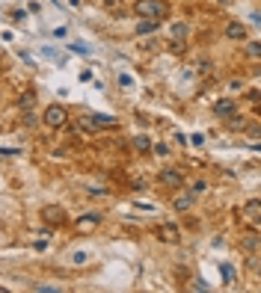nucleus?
I'll use <instances>...</instances> for the list:
<instances>
[{"label":"nucleus","mask_w":261,"mask_h":293,"mask_svg":"<svg viewBox=\"0 0 261 293\" xmlns=\"http://www.w3.org/2000/svg\"><path fill=\"white\" fill-rule=\"evenodd\" d=\"M134 12L143 15V18L163 21V18L169 15V3H166V0H137V3H134Z\"/></svg>","instance_id":"nucleus-1"},{"label":"nucleus","mask_w":261,"mask_h":293,"mask_svg":"<svg viewBox=\"0 0 261 293\" xmlns=\"http://www.w3.org/2000/svg\"><path fill=\"white\" fill-rule=\"evenodd\" d=\"M42 122L48 125V128H65V122H68V113H65V107L60 104H51V107H45V116H42Z\"/></svg>","instance_id":"nucleus-2"},{"label":"nucleus","mask_w":261,"mask_h":293,"mask_svg":"<svg viewBox=\"0 0 261 293\" xmlns=\"http://www.w3.org/2000/svg\"><path fill=\"white\" fill-rule=\"evenodd\" d=\"M158 184L161 187H169V190H181L184 187V175L178 169H161L158 172Z\"/></svg>","instance_id":"nucleus-3"},{"label":"nucleus","mask_w":261,"mask_h":293,"mask_svg":"<svg viewBox=\"0 0 261 293\" xmlns=\"http://www.w3.org/2000/svg\"><path fill=\"white\" fill-rule=\"evenodd\" d=\"M42 219H45L51 228H60V225L68 222V216H65V210L60 207V204H48V207H42Z\"/></svg>","instance_id":"nucleus-4"},{"label":"nucleus","mask_w":261,"mask_h":293,"mask_svg":"<svg viewBox=\"0 0 261 293\" xmlns=\"http://www.w3.org/2000/svg\"><path fill=\"white\" fill-rule=\"evenodd\" d=\"M187 36H190V24H187V21H172V27H169V39H172L175 48H181Z\"/></svg>","instance_id":"nucleus-5"},{"label":"nucleus","mask_w":261,"mask_h":293,"mask_svg":"<svg viewBox=\"0 0 261 293\" xmlns=\"http://www.w3.org/2000/svg\"><path fill=\"white\" fill-rule=\"evenodd\" d=\"M158 237H161L163 243H181V231H178V225L175 222H163V225H158Z\"/></svg>","instance_id":"nucleus-6"},{"label":"nucleus","mask_w":261,"mask_h":293,"mask_svg":"<svg viewBox=\"0 0 261 293\" xmlns=\"http://www.w3.org/2000/svg\"><path fill=\"white\" fill-rule=\"evenodd\" d=\"M226 39H231V42H246V27H243L240 21L226 24Z\"/></svg>","instance_id":"nucleus-7"},{"label":"nucleus","mask_w":261,"mask_h":293,"mask_svg":"<svg viewBox=\"0 0 261 293\" xmlns=\"http://www.w3.org/2000/svg\"><path fill=\"white\" fill-rule=\"evenodd\" d=\"M98 225H101V216H98V213H86V216H80V219L74 222L77 231H95Z\"/></svg>","instance_id":"nucleus-8"},{"label":"nucleus","mask_w":261,"mask_h":293,"mask_svg":"<svg viewBox=\"0 0 261 293\" xmlns=\"http://www.w3.org/2000/svg\"><path fill=\"white\" fill-rule=\"evenodd\" d=\"M130 145H134V151H140V154H149L155 145H152V139L146 136V133H137L134 139H130Z\"/></svg>","instance_id":"nucleus-9"},{"label":"nucleus","mask_w":261,"mask_h":293,"mask_svg":"<svg viewBox=\"0 0 261 293\" xmlns=\"http://www.w3.org/2000/svg\"><path fill=\"white\" fill-rule=\"evenodd\" d=\"M231 113H234V101H231V98H223V101L214 104V116H223V119H226Z\"/></svg>","instance_id":"nucleus-10"},{"label":"nucleus","mask_w":261,"mask_h":293,"mask_svg":"<svg viewBox=\"0 0 261 293\" xmlns=\"http://www.w3.org/2000/svg\"><path fill=\"white\" fill-rule=\"evenodd\" d=\"M226 128H228V130H246L249 125H246V119H243V116L231 113V116H226Z\"/></svg>","instance_id":"nucleus-11"},{"label":"nucleus","mask_w":261,"mask_h":293,"mask_svg":"<svg viewBox=\"0 0 261 293\" xmlns=\"http://www.w3.org/2000/svg\"><path fill=\"white\" fill-rule=\"evenodd\" d=\"M172 207H175L178 213H187V210L193 207V195H175V201H172Z\"/></svg>","instance_id":"nucleus-12"},{"label":"nucleus","mask_w":261,"mask_h":293,"mask_svg":"<svg viewBox=\"0 0 261 293\" xmlns=\"http://www.w3.org/2000/svg\"><path fill=\"white\" fill-rule=\"evenodd\" d=\"M33 107H36V92H30V89L21 92L18 95V110H33Z\"/></svg>","instance_id":"nucleus-13"},{"label":"nucleus","mask_w":261,"mask_h":293,"mask_svg":"<svg viewBox=\"0 0 261 293\" xmlns=\"http://www.w3.org/2000/svg\"><path fill=\"white\" fill-rule=\"evenodd\" d=\"M158 24H161V21H155V18H146V21H140V24H137V33H140V36H146V33H155V30H158Z\"/></svg>","instance_id":"nucleus-14"},{"label":"nucleus","mask_w":261,"mask_h":293,"mask_svg":"<svg viewBox=\"0 0 261 293\" xmlns=\"http://www.w3.org/2000/svg\"><path fill=\"white\" fill-rule=\"evenodd\" d=\"M21 122H24V128H36V125H39L36 110H21Z\"/></svg>","instance_id":"nucleus-15"},{"label":"nucleus","mask_w":261,"mask_h":293,"mask_svg":"<svg viewBox=\"0 0 261 293\" xmlns=\"http://www.w3.org/2000/svg\"><path fill=\"white\" fill-rule=\"evenodd\" d=\"M246 57H249V60H261V42L258 39L246 42Z\"/></svg>","instance_id":"nucleus-16"},{"label":"nucleus","mask_w":261,"mask_h":293,"mask_svg":"<svg viewBox=\"0 0 261 293\" xmlns=\"http://www.w3.org/2000/svg\"><path fill=\"white\" fill-rule=\"evenodd\" d=\"M98 128H116V119L113 116H95Z\"/></svg>","instance_id":"nucleus-17"},{"label":"nucleus","mask_w":261,"mask_h":293,"mask_svg":"<svg viewBox=\"0 0 261 293\" xmlns=\"http://www.w3.org/2000/svg\"><path fill=\"white\" fill-rule=\"evenodd\" d=\"M243 246H246L249 252H255V249H261V240H258V237H252V234H249V237H243Z\"/></svg>","instance_id":"nucleus-18"},{"label":"nucleus","mask_w":261,"mask_h":293,"mask_svg":"<svg viewBox=\"0 0 261 293\" xmlns=\"http://www.w3.org/2000/svg\"><path fill=\"white\" fill-rule=\"evenodd\" d=\"M243 210H246L249 216H258V213H261V201H249V204H246Z\"/></svg>","instance_id":"nucleus-19"},{"label":"nucleus","mask_w":261,"mask_h":293,"mask_svg":"<svg viewBox=\"0 0 261 293\" xmlns=\"http://www.w3.org/2000/svg\"><path fill=\"white\" fill-rule=\"evenodd\" d=\"M86 260H89L86 252H74V255H71V263H77V266H80V263H86Z\"/></svg>","instance_id":"nucleus-20"},{"label":"nucleus","mask_w":261,"mask_h":293,"mask_svg":"<svg viewBox=\"0 0 261 293\" xmlns=\"http://www.w3.org/2000/svg\"><path fill=\"white\" fill-rule=\"evenodd\" d=\"M12 21H27V12H24V9H15V12H12Z\"/></svg>","instance_id":"nucleus-21"},{"label":"nucleus","mask_w":261,"mask_h":293,"mask_svg":"<svg viewBox=\"0 0 261 293\" xmlns=\"http://www.w3.org/2000/svg\"><path fill=\"white\" fill-rule=\"evenodd\" d=\"M246 98H249V101H255V104H261V92H258V89H249Z\"/></svg>","instance_id":"nucleus-22"},{"label":"nucleus","mask_w":261,"mask_h":293,"mask_svg":"<svg viewBox=\"0 0 261 293\" xmlns=\"http://www.w3.org/2000/svg\"><path fill=\"white\" fill-rule=\"evenodd\" d=\"M152 151H155V154H161V157H166V154H169V145H155Z\"/></svg>","instance_id":"nucleus-23"},{"label":"nucleus","mask_w":261,"mask_h":293,"mask_svg":"<svg viewBox=\"0 0 261 293\" xmlns=\"http://www.w3.org/2000/svg\"><path fill=\"white\" fill-rule=\"evenodd\" d=\"M211 68H214V63H208V60H202V63H199V71H202V74H208Z\"/></svg>","instance_id":"nucleus-24"},{"label":"nucleus","mask_w":261,"mask_h":293,"mask_svg":"<svg viewBox=\"0 0 261 293\" xmlns=\"http://www.w3.org/2000/svg\"><path fill=\"white\" fill-rule=\"evenodd\" d=\"M228 89H231V92H237V89H243V80H228Z\"/></svg>","instance_id":"nucleus-25"},{"label":"nucleus","mask_w":261,"mask_h":293,"mask_svg":"<svg viewBox=\"0 0 261 293\" xmlns=\"http://www.w3.org/2000/svg\"><path fill=\"white\" fill-rule=\"evenodd\" d=\"M205 190H208V184H205V181H196V184H193V193H205Z\"/></svg>","instance_id":"nucleus-26"},{"label":"nucleus","mask_w":261,"mask_h":293,"mask_svg":"<svg viewBox=\"0 0 261 293\" xmlns=\"http://www.w3.org/2000/svg\"><path fill=\"white\" fill-rule=\"evenodd\" d=\"M246 130H249V136H261V125H249Z\"/></svg>","instance_id":"nucleus-27"},{"label":"nucleus","mask_w":261,"mask_h":293,"mask_svg":"<svg viewBox=\"0 0 261 293\" xmlns=\"http://www.w3.org/2000/svg\"><path fill=\"white\" fill-rule=\"evenodd\" d=\"M255 219H258V225H261V213H258V216H255Z\"/></svg>","instance_id":"nucleus-28"},{"label":"nucleus","mask_w":261,"mask_h":293,"mask_svg":"<svg viewBox=\"0 0 261 293\" xmlns=\"http://www.w3.org/2000/svg\"><path fill=\"white\" fill-rule=\"evenodd\" d=\"M255 113H261V107H258V110H255Z\"/></svg>","instance_id":"nucleus-29"}]
</instances>
